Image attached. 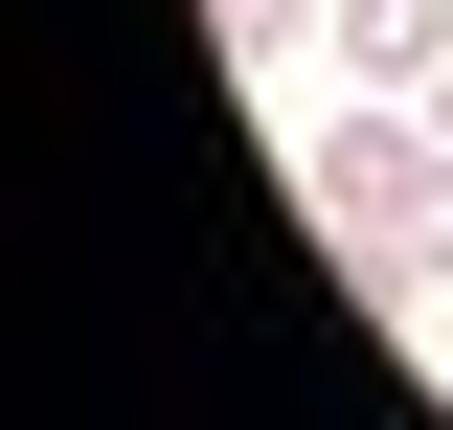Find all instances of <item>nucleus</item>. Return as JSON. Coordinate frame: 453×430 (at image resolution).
Wrapping results in <instances>:
<instances>
[{"mask_svg":"<svg viewBox=\"0 0 453 430\" xmlns=\"http://www.w3.org/2000/svg\"><path fill=\"white\" fill-rule=\"evenodd\" d=\"M318 227H340V272L386 295V318H453V136H431V91H363L318 136Z\"/></svg>","mask_w":453,"mask_h":430,"instance_id":"nucleus-1","label":"nucleus"},{"mask_svg":"<svg viewBox=\"0 0 453 430\" xmlns=\"http://www.w3.org/2000/svg\"><path fill=\"white\" fill-rule=\"evenodd\" d=\"M318 46H340V91H431L453 68V0H318Z\"/></svg>","mask_w":453,"mask_h":430,"instance_id":"nucleus-2","label":"nucleus"},{"mask_svg":"<svg viewBox=\"0 0 453 430\" xmlns=\"http://www.w3.org/2000/svg\"><path fill=\"white\" fill-rule=\"evenodd\" d=\"M431 136H453V68H431Z\"/></svg>","mask_w":453,"mask_h":430,"instance_id":"nucleus-3","label":"nucleus"}]
</instances>
